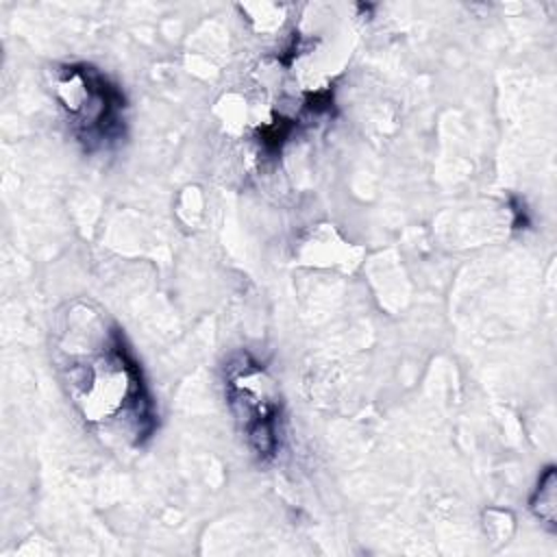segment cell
I'll use <instances>...</instances> for the list:
<instances>
[{
  "label": "cell",
  "instance_id": "6da1fadb",
  "mask_svg": "<svg viewBox=\"0 0 557 557\" xmlns=\"http://www.w3.org/2000/svg\"><path fill=\"white\" fill-rule=\"evenodd\" d=\"M54 96L72 133L87 150L113 144L124 133V96L91 65H61L54 70Z\"/></svg>",
  "mask_w": 557,
  "mask_h": 557
},
{
  "label": "cell",
  "instance_id": "3957f363",
  "mask_svg": "<svg viewBox=\"0 0 557 557\" xmlns=\"http://www.w3.org/2000/svg\"><path fill=\"white\" fill-rule=\"evenodd\" d=\"M555 503H557V498H555V468L550 466V468H546L544 476L537 483V490L531 498V509L540 520H544L548 524H555Z\"/></svg>",
  "mask_w": 557,
  "mask_h": 557
},
{
  "label": "cell",
  "instance_id": "7a4b0ae2",
  "mask_svg": "<svg viewBox=\"0 0 557 557\" xmlns=\"http://www.w3.org/2000/svg\"><path fill=\"white\" fill-rule=\"evenodd\" d=\"M226 400L242 424L250 448L261 457H274L278 448L281 400L265 370L248 355L226 366Z\"/></svg>",
  "mask_w": 557,
  "mask_h": 557
}]
</instances>
